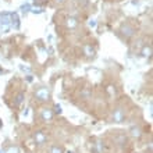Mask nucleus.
I'll return each mask as SVG.
<instances>
[{"instance_id": "nucleus-1", "label": "nucleus", "mask_w": 153, "mask_h": 153, "mask_svg": "<svg viewBox=\"0 0 153 153\" xmlns=\"http://www.w3.org/2000/svg\"><path fill=\"white\" fill-rule=\"evenodd\" d=\"M27 86L21 79H13L6 91V102L11 109H20L25 100Z\"/></svg>"}, {"instance_id": "nucleus-6", "label": "nucleus", "mask_w": 153, "mask_h": 153, "mask_svg": "<svg viewBox=\"0 0 153 153\" xmlns=\"http://www.w3.org/2000/svg\"><path fill=\"white\" fill-rule=\"evenodd\" d=\"M31 141H32L33 146L36 149H40V148H45V146L49 143V131L43 127L40 128H35L31 132Z\"/></svg>"}, {"instance_id": "nucleus-8", "label": "nucleus", "mask_w": 153, "mask_h": 153, "mask_svg": "<svg viewBox=\"0 0 153 153\" xmlns=\"http://www.w3.org/2000/svg\"><path fill=\"white\" fill-rule=\"evenodd\" d=\"M127 135H128L132 141H141L142 137H143V128H142V125L141 124L129 125L128 131H127Z\"/></svg>"}, {"instance_id": "nucleus-10", "label": "nucleus", "mask_w": 153, "mask_h": 153, "mask_svg": "<svg viewBox=\"0 0 153 153\" xmlns=\"http://www.w3.org/2000/svg\"><path fill=\"white\" fill-rule=\"evenodd\" d=\"M48 153H65V149L60 143H50L48 148Z\"/></svg>"}, {"instance_id": "nucleus-2", "label": "nucleus", "mask_w": 153, "mask_h": 153, "mask_svg": "<svg viewBox=\"0 0 153 153\" xmlns=\"http://www.w3.org/2000/svg\"><path fill=\"white\" fill-rule=\"evenodd\" d=\"M125 99H127V100L117 102L116 105L109 110V114H107V121H109V123L121 124V123H125V121L129 120V116H131V111H132V110H129L128 97H125Z\"/></svg>"}, {"instance_id": "nucleus-11", "label": "nucleus", "mask_w": 153, "mask_h": 153, "mask_svg": "<svg viewBox=\"0 0 153 153\" xmlns=\"http://www.w3.org/2000/svg\"><path fill=\"white\" fill-rule=\"evenodd\" d=\"M70 0H49V3L48 4H50L52 7H63V6H65V4L68 3Z\"/></svg>"}, {"instance_id": "nucleus-12", "label": "nucleus", "mask_w": 153, "mask_h": 153, "mask_svg": "<svg viewBox=\"0 0 153 153\" xmlns=\"http://www.w3.org/2000/svg\"><path fill=\"white\" fill-rule=\"evenodd\" d=\"M6 153H20V150H18V148H17V146H11V148H10V149H8Z\"/></svg>"}, {"instance_id": "nucleus-9", "label": "nucleus", "mask_w": 153, "mask_h": 153, "mask_svg": "<svg viewBox=\"0 0 153 153\" xmlns=\"http://www.w3.org/2000/svg\"><path fill=\"white\" fill-rule=\"evenodd\" d=\"M81 54L85 56L86 59H93L95 54H96V48H95L91 42H85V43L81 46Z\"/></svg>"}, {"instance_id": "nucleus-13", "label": "nucleus", "mask_w": 153, "mask_h": 153, "mask_svg": "<svg viewBox=\"0 0 153 153\" xmlns=\"http://www.w3.org/2000/svg\"><path fill=\"white\" fill-rule=\"evenodd\" d=\"M35 1L39 4H48L49 3V0H35Z\"/></svg>"}, {"instance_id": "nucleus-3", "label": "nucleus", "mask_w": 153, "mask_h": 153, "mask_svg": "<svg viewBox=\"0 0 153 153\" xmlns=\"http://www.w3.org/2000/svg\"><path fill=\"white\" fill-rule=\"evenodd\" d=\"M52 97H53V92L49 85L40 84V85H36L32 89V102L36 103V106L52 103Z\"/></svg>"}, {"instance_id": "nucleus-7", "label": "nucleus", "mask_w": 153, "mask_h": 153, "mask_svg": "<svg viewBox=\"0 0 153 153\" xmlns=\"http://www.w3.org/2000/svg\"><path fill=\"white\" fill-rule=\"evenodd\" d=\"M60 25L67 32H73V31H76L79 28L81 20L74 14L64 13V14H60Z\"/></svg>"}, {"instance_id": "nucleus-5", "label": "nucleus", "mask_w": 153, "mask_h": 153, "mask_svg": "<svg viewBox=\"0 0 153 153\" xmlns=\"http://www.w3.org/2000/svg\"><path fill=\"white\" fill-rule=\"evenodd\" d=\"M138 31H139V24H138V20H134V18H128L127 21H124L123 24L120 25L118 28V36L124 40H131L138 35Z\"/></svg>"}, {"instance_id": "nucleus-4", "label": "nucleus", "mask_w": 153, "mask_h": 153, "mask_svg": "<svg viewBox=\"0 0 153 153\" xmlns=\"http://www.w3.org/2000/svg\"><path fill=\"white\" fill-rule=\"evenodd\" d=\"M56 117V111L53 110V106L49 105H42V106H36L35 109V121L40 125H48L52 124L54 121Z\"/></svg>"}]
</instances>
